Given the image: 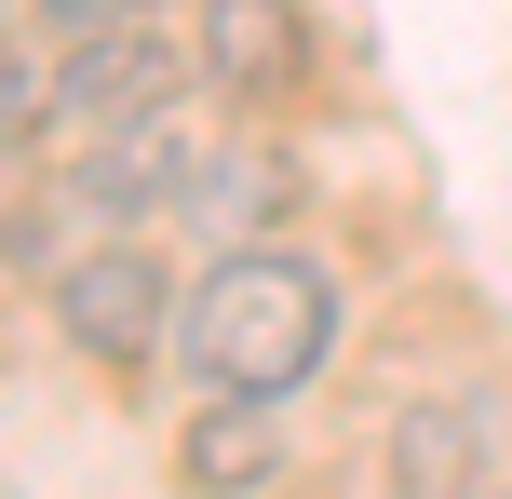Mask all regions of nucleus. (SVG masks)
<instances>
[{
    "label": "nucleus",
    "mask_w": 512,
    "mask_h": 499,
    "mask_svg": "<svg viewBox=\"0 0 512 499\" xmlns=\"http://www.w3.org/2000/svg\"><path fill=\"white\" fill-rule=\"evenodd\" d=\"M176 365H189V392H270V405H297L310 378L337 365V284H324V257L283 243V230L216 243V257L176 284Z\"/></svg>",
    "instance_id": "f257e3e1"
},
{
    "label": "nucleus",
    "mask_w": 512,
    "mask_h": 499,
    "mask_svg": "<svg viewBox=\"0 0 512 499\" xmlns=\"http://www.w3.org/2000/svg\"><path fill=\"white\" fill-rule=\"evenodd\" d=\"M54 324H68V351H81V365L149 378L162 351H176V270H162V243L95 230L68 270H54Z\"/></svg>",
    "instance_id": "f03ea898"
},
{
    "label": "nucleus",
    "mask_w": 512,
    "mask_h": 499,
    "mask_svg": "<svg viewBox=\"0 0 512 499\" xmlns=\"http://www.w3.org/2000/svg\"><path fill=\"white\" fill-rule=\"evenodd\" d=\"M189 68L216 108H283L310 81V0H189Z\"/></svg>",
    "instance_id": "7ed1b4c3"
},
{
    "label": "nucleus",
    "mask_w": 512,
    "mask_h": 499,
    "mask_svg": "<svg viewBox=\"0 0 512 499\" xmlns=\"http://www.w3.org/2000/svg\"><path fill=\"white\" fill-rule=\"evenodd\" d=\"M378 486L391 499H472V486H499V405L486 392H418L405 419H391V446H378Z\"/></svg>",
    "instance_id": "20e7f679"
},
{
    "label": "nucleus",
    "mask_w": 512,
    "mask_h": 499,
    "mask_svg": "<svg viewBox=\"0 0 512 499\" xmlns=\"http://www.w3.org/2000/svg\"><path fill=\"white\" fill-rule=\"evenodd\" d=\"M283 473V405L270 392H189L176 419V486L189 499H256Z\"/></svg>",
    "instance_id": "39448f33"
},
{
    "label": "nucleus",
    "mask_w": 512,
    "mask_h": 499,
    "mask_svg": "<svg viewBox=\"0 0 512 499\" xmlns=\"http://www.w3.org/2000/svg\"><path fill=\"white\" fill-rule=\"evenodd\" d=\"M283 203H297V162H283L270 135H216L203 176H189V203H176V230H203V243H256Z\"/></svg>",
    "instance_id": "423d86ee"
},
{
    "label": "nucleus",
    "mask_w": 512,
    "mask_h": 499,
    "mask_svg": "<svg viewBox=\"0 0 512 499\" xmlns=\"http://www.w3.org/2000/svg\"><path fill=\"white\" fill-rule=\"evenodd\" d=\"M135 14H162V0H27L41 54H81V41H108V27H135Z\"/></svg>",
    "instance_id": "0eeeda50"
},
{
    "label": "nucleus",
    "mask_w": 512,
    "mask_h": 499,
    "mask_svg": "<svg viewBox=\"0 0 512 499\" xmlns=\"http://www.w3.org/2000/svg\"><path fill=\"white\" fill-rule=\"evenodd\" d=\"M27 149H41V68L0 41V176H27Z\"/></svg>",
    "instance_id": "6e6552de"
},
{
    "label": "nucleus",
    "mask_w": 512,
    "mask_h": 499,
    "mask_svg": "<svg viewBox=\"0 0 512 499\" xmlns=\"http://www.w3.org/2000/svg\"><path fill=\"white\" fill-rule=\"evenodd\" d=\"M472 499H512V486H472Z\"/></svg>",
    "instance_id": "1a4fd4ad"
}]
</instances>
